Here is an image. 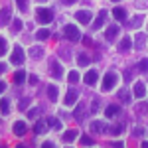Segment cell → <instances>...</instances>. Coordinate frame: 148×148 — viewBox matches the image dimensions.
<instances>
[{
  "mask_svg": "<svg viewBox=\"0 0 148 148\" xmlns=\"http://www.w3.org/2000/svg\"><path fill=\"white\" fill-rule=\"evenodd\" d=\"M36 18L42 24H49L53 20V12L47 10V8H38V10H36Z\"/></svg>",
  "mask_w": 148,
  "mask_h": 148,
  "instance_id": "obj_1",
  "label": "cell"
},
{
  "mask_svg": "<svg viewBox=\"0 0 148 148\" xmlns=\"http://www.w3.org/2000/svg\"><path fill=\"white\" fill-rule=\"evenodd\" d=\"M114 85H116V73H107V75L103 77L101 89H103V91H111Z\"/></svg>",
  "mask_w": 148,
  "mask_h": 148,
  "instance_id": "obj_2",
  "label": "cell"
},
{
  "mask_svg": "<svg viewBox=\"0 0 148 148\" xmlns=\"http://www.w3.org/2000/svg\"><path fill=\"white\" fill-rule=\"evenodd\" d=\"M24 57H26V53H24V49L20 46H16L14 49H12V57H10V61L14 63V65H20L24 61Z\"/></svg>",
  "mask_w": 148,
  "mask_h": 148,
  "instance_id": "obj_3",
  "label": "cell"
},
{
  "mask_svg": "<svg viewBox=\"0 0 148 148\" xmlns=\"http://www.w3.org/2000/svg\"><path fill=\"white\" fill-rule=\"evenodd\" d=\"M65 36L69 38V42H79L81 40V34H79V30L75 28V26H65Z\"/></svg>",
  "mask_w": 148,
  "mask_h": 148,
  "instance_id": "obj_4",
  "label": "cell"
},
{
  "mask_svg": "<svg viewBox=\"0 0 148 148\" xmlns=\"http://www.w3.org/2000/svg\"><path fill=\"white\" fill-rule=\"evenodd\" d=\"M75 18H77V22H81V24H89L91 22V12L89 10H79L75 14Z\"/></svg>",
  "mask_w": 148,
  "mask_h": 148,
  "instance_id": "obj_5",
  "label": "cell"
},
{
  "mask_svg": "<svg viewBox=\"0 0 148 148\" xmlns=\"http://www.w3.org/2000/svg\"><path fill=\"white\" fill-rule=\"evenodd\" d=\"M97 79H99V73H97L95 69H91V71L85 73V83H87V85H95Z\"/></svg>",
  "mask_w": 148,
  "mask_h": 148,
  "instance_id": "obj_6",
  "label": "cell"
},
{
  "mask_svg": "<svg viewBox=\"0 0 148 148\" xmlns=\"http://www.w3.org/2000/svg\"><path fill=\"white\" fill-rule=\"evenodd\" d=\"M26 130H28V126H26V123H22V121H18V123L14 125V134H16V136H24Z\"/></svg>",
  "mask_w": 148,
  "mask_h": 148,
  "instance_id": "obj_7",
  "label": "cell"
},
{
  "mask_svg": "<svg viewBox=\"0 0 148 148\" xmlns=\"http://www.w3.org/2000/svg\"><path fill=\"white\" fill-rule=\"evenodd\" d=\"M8 22H10V8L6 6L0 10V26H6Z\"/></svg>",
  "mask_w": 148,
  "mask_h": 148,
  "instance_id": "obj_8",
  "label": "cell"
},
{
  "mask_svg": "<svg viewBox=\"0 0 148 148\" xmlns=\"http://www.w3.org/2000/svg\"><path fill=\"white\" fill-rule=\"evenodd\" d=\"M47 126H49V125H47L46 121H38L36 126H34V132H36V134H44V132L47 130Z\"/></svg>",
  "mask_w": 148,
  "mask_h": 148,
  "instance_id": "obj_9",
  "label": "cell"
},
{
  "mask_svg": "<svg viewBox=\"0 0 148 148\" xmlns=\"http://www.w3.org/2000/svg\"><path fill=\"white\" fill-rule=\"evenodd\" d=\"M113 16L119 20V22H125V20H126V10H125V8H114Z\"/></svg>",
  "mask_w": 148,
  "mask_h": 148,
  "instance_id": "obj_10",
  "label": "cell"
},
{
  "mask_svg": "<svg viewBox=\"0 0 148 148\" xmlns=\"http://www.w3.org/2000/svg\"><path fill=\"white\" fill-rule=\"evenodd\" d=\"M116 34H119V26H109L107 32H105V38H107V40H114Z\"/></svg>",
  "mask_w": 148,
  "mask_h": 148,
  "instance_id": "obj_11",
  "label": "cell"
},
{
  "mask_svg": "<svg viewBox=\"0 0 148 148\" xmlns=\"http://www.w3.org/2000/svg\"><path fill=\"white\" fill-rule=\"evenodd\" d=\"M134 95H136L138 99H142V97L146 95V87H144V83H136V85H134Z\"/></svg>",
  "mask_w": 148,
  "mask_h": 148,
  "instance_id": "obj_12",
  "label": "cell"
},
{
  "mask_svg": "<svg viewBox=\"0 0 148 148\" xmlns=\"http://www.w3.org/2000/svg\"><path fill=\"white\" fill-rule=\"evenodd\" d=\"M75 101H77V91L71 89V91L65 95V105H75Z\"/></svg>",
  "mask_w": 148,
  "mask_h": 148,
  "instance_id": "obj_13",
  "label": "cell"
},
{
  "mask_svg": "<svg viewBox=\"0 0 148 148\" xmlns=\"http://www.w3.org/2000/svg\"><path fill=\"white\" fill-rule=\"evenodd\" d=\"M51 75H53V77H61V75H63V69H61V65H59L57 61L51 63Z\"/></svg>",
  "mask_w": 148,
  "mask_h": 148,
  "instance_id": "obj_14",
  "label": "cell"
},
{
  "mask_svg": "<svg viewBox=\"0 0 148 148\" xmlns=\"http://www.w3.org/2000/svg\"><path fill=\"white\" fill-rule=\"evenodd\" d=\"M24 81H26V71H24V69L16 71V73H14V83L20 85V83H24Z\"/></svg>",
  "mask_w": 148,
  "mask_h": 148,
  "instance_id": "obj_15",
  "label": "cell"
},
{
  "mask_svg": "<svg viewBox=\"0 0 148 148\" xmlns=\"http://www.w3.org/2000/svg\"><path fill=\"white\" fill-rule=\"evenodd\" d=\"M91 128H93V132H105V130H107V126L103 125V123H99V121H93Z\"/></svg>",
  "mask_w": 148,
  "mask_h": 148,
  "instance_id": "obj_16",
  "label": "cell"
},
{
  "mask_svg": "<svg viewBox=\"0 0 148 148\" xmlns=\"http://www.w3.org/2000/svg\"><path fill=\"white\" fill-rule=\"evenodd\" d=\"M77 63H79L81 67H85V65H89V63H91V57L87 56V53H79V59H77Z\"/></svg>",
  "mask_w": 148,
  "mask_h": 148,
  "instance_id": "obj_17",
  "label": "cell"
},
{
  "mask_svg": "<svg viewBox=\"0 0 148 148\" xmlns=\"http://www.w3.org/2000/svg\"><path fill=\"white\" fill-rule=\"evenodd\" d=\"M75 136H77V130H75V128H71V130H67V132L63 134V140H65V142H73Z\"/></svg>",
  "mask_w": 148,
  "mask_h": 148,
  "instance_id": "obj_18",
  "label": "cell"
},
{
  "mask_svg": "<svg viewBox=\"0 0 148 148\" xmlns=\"http://www.w3.org/2000/svg\"><path fill=\"white\" fill-rule=\"evenodd\" d=\"M130 46H132V40H130V38H123V40H121V44H119V47H121L123 51L130 49Z\"/></svg>",
  "mask_w": 148,
  "mask_h": 148,
  "instance_id": "obj_19",
  "label": "cell"
},
{
  "mask_svg": "<svg viewBox=\"0 0 148 148\" xmlns=\"http://www.w3.org/2000/svg\"><path fill=\"white\" fill-rule=\"evenodd\" d=\"M105 114H107L109 119L114 116V114H119V107H116V105H109V107H107V111H105Z\"/></svg>",
  "mask_w": 148,
  "mask_h": 148,
  "instance_id": "obj_20",
  "label": "cell"
},
{
  "mask_svg": "<svg viewBox=\"0 0 148 148\" xmlns=\"http://www.w3.org/2000/svg\"><path fill=\"white\" fill-rule=\"evenodd\" d=\"M8 111H10V103H8V99H2L0 101V113L8 114Z\"/></svg>",
  "mask_w": 148,
  "mask_h": 148,
  "instance_id": "obj_21",
  "label": "cell"
},
{
  "mask_svg": "<svg viewBox=\"0 0 148 148\" xmlns=\"http://www.w3.org/2000/svg\"><path fill=\"white\" fill-rule=\"evenodd\" d=\"M47 97H49L51 101H56V99H57V87H56V85H49V87H47Z\"/></svg>",
  "mask_w": 148,
  "mask_h": 148,
  "instance_id": "obj_22",
  "label": "cell"
},
{
  "mask_svg": "<svg viewBox=\"0 0 148 148\" xmlns=\"http://www.w3.org/2000/svg\"><path fill=\"white\" fill-rule=\"evenodd\" d=\"M47 125L51 126L53 130H59V128H61V123H59V119H53V116H51V119H47Z\"/></svg>",
  "mask_w": 148,
  "mask_h": 148,
  "instance_id": "obj_23",
  "label": "cell"
},
{
  "mask_svg": "<svg viewBox=\"0 0 148 148\" xmlns=\"http://www.w3.org/2000/svg\"><path fill=\"white\" fill-rule=\"evenodd\" d=\"M119 99H121V101L126 105V103L130 101V95H128V91H126V89H121V91H119Z\"/></svg>",
  "mask_w": 148,
  "mask_h": 148,
  "instance_id": "obj_24",
  "label": "cell"
},
{
  "mask_svg": "<svg viewBox=\"0 0 148 148\" xmlns=\"http://www.w3.org/2000/svg\"><path fill=\"white\" fill-rule=\"evenodd\" d=\"M105 18H107V14H105V12H101V14H99V18H97V22H95V26H93V28H101L103 24H105Z\"/></svg>",
  "mask_w": 148,
  "mask_h": 148,
  "instance_id": "obj_25",
  "label": "cell"
},
{
  "mask_svg": "<svg viewBox=\"0 0 148 148\" xmlns=\"http://www.w3.org/2000/svg\"><path fill=\"white\" fill-rule=\"evenodd\" d=\"M67 79H69V83H77V81H79V73H77V71H69Z\"/></svg>",
  "mask_w": 148,
  "mask_h": 148,
  "instance_id": "obj_26",
  "label": "cell"
},
{
  "mask_svg": "<svg viewBox=\"0 0 148 148\" xmlns=\"http://www.w3.org/2000/svg\"><path fill=\"white\" fill-rule=\"evenodd\" d=\"M134 42H136V47H138V49H142V47H144V36H142V34H138Z\"/></svg>",
  "mask_w": 148,
  "mask_h": 148,
  "instance_id": "obj_27",
  "label": "cell"
},
{
  "mask_svg": "<svg viewBox=\"0 0 148 148\" xmlns=\"http://www.w3.org/2000/svg\"><path fill=\"white\" fill-rule=\"evenodd\" d=\"M16 4H18V8H20L22 12L28 10V0H16Z\"/></svg>",
  "mask_w": 148,
  "mask_h": 148,
  "instance_id": "obj_28",
  "label": "cell"
},
{
  "mask_svg": "<svg viewBox=\"0 0 148 148\" xmlns=\"http://www.w3.org/2000/svg\"><path fill=\"white\" fill-rule=\"evenodd\" d=\"M47 38H49L47 30H38V40H47Z\"/></svg>",
  "mask_w": 148,
  "mask_h": 148,
  "instance_id": "obj_29",
  "label": "cell"
},
{
  "mask_svg": "<svg viewBox=\"0 0 148 148\" xmlns=\"http://www.w3.org/2000/svg\"><path fill=\"white\" fill-rule=\"evenodd\" d=\"M75 119H77V121L83 119V105H79V107L75 109Z\"/></svg>",
  "mask_w": 148,
  "mask_h": 148,
  "instance_id": "obj_30",
  "label": "cell"
},
{
  "mask_svg": "<svg viewBox=\"0 0 148 148\" xmlns=\"http://www.w3.org/2000/svg\"><path fill=\"white\" fill-rule=\"evenodd\" d=\"M22 20H14V26H12V30H14V32H20V30H22Z\"/></svg>",
  "mask_w": 148,
  "mask_h": 148,
  "instance_id": "obj_31",
  "label": "cell"
},
{
  "mask_svg": "<svg viewBox=\"0 0 148 148\" xmlns=\"http://www.w3.org/2000/svg\"><path fill=\"white\" fill-rule=\"evenodd\" d=\"M138 69H140V71H148V59H142V61L138 63Z\"/></svg>",
  "mask_w": 148,
  "mask_h": 148,
  "instance_id": "obj_32",
  "label": "cell"
},
{
  "mask_svg": "<svg viewBox=\"0 0 148 148\" xmlns=\"http://www.w3.org/2000/svg\"><path fill=\"white\" fill-rule=\"evenodd\" d=\"M81 144H83V146H91V144H93V138L83 136V138H81Z\"/></svg>",
  "mask_w": 148,
  "mask_h": 148,
  "instance_id": "obj_33",
  "label": "cell"
},
{
  "mask_svg": "<svg viewBox=\"0 0 148 148\" xmlns=\"http://www.w3.org/2000/svg\"><path fill=\"white\" fill-rule=\"evenodd\" d=\"M4 51H6V40L0 38V56H4Z\"/></svg>",
  "mask_w": 148,
  "mask_h": 148,
  "instance_id": "obj_34",
  "label": "cell"
},
{
  "mask_svg": "<svg viewBox=\"0 0 148 148\" xmlns=\"http://www.w3.org/2000/svg\"><path fill=\"white\" fill-rule=\"evenodd\" d=\"M121 130H123V126H121V125H114L113 128H111V132H113V134H119Z\"/></svg>",
  "mask_w": 148,
  "mask_h": 148,
  "instance_id": "obj_35",
  "label": "cell"
},
{
  "mask_svg": "<svg viewBox=\"0 0 148 148\" xmlns=\"http://www.w3.org/2000/svg\"><path fill=\"white\" fill-rule=\"evenodd\" d=\"M42 53H44V51H42V49H38V47H34V49H32V56H34L36 59H38V57L42 56Z\"/></svg>",
  "mask_w": 148,
  "mask_h": 148,
  "instance_id": "obj_36",
  "label": "cell"
},
{
  "mask_svg": "<svg viewBox=\"0 0 148 148\" xmlns=\"http://www.w3.org/2000/svg\"><path fill=\"white\" fill-rule=\"evenodd\" d=\"M99 111V101H93V105H91V113H97Z\"/></svg>",
  "mask_w": 148,
  "mask_h": 148,
  "instance_id": "obj_37",
  "label": "cell"
},
{
  "mask_svg": "<svg viewBox=\"0 0 148 148\" xmlns=\"http://www.w3.org/2000/svg\"><path fill=\"white\" fill-rule=\"evenodd\" d=\"M40 113V109H32V111H30V113H28V116H32V119H34L36 114Z\"/></svg>",
  "mask_w": 148,
  "mask_h": 148,
  "instance_id": "obj_38",
  "label": "cell"
},
{
  "mask_svg": "<svg viewBox=\"0 0 148 148\" xmlns=\"http://www.w3.org/2000/svg\"><path fill=\"white\" fill-rule=\"evenodd\" d=\"M26 107H28V99H24V101H20V111H22V109H26Z\"/></svg>",
  "mask_w": 148,
  "mask_h": 148,
  "instance_id": "obj_39",
  "label": "cell"
},
{
  "mask_svg": "<svg viewBox=\"0 0 148 148\" xmlns=\"http://www.w3.org/2000/svg\"><path fill=\"white\" fill-rule=\"evenodd\" d=\"M30 83H32V85H36V83H38V77H36V75H32V77H30Z\"/></svg>",
  "mask_w": 148,
  "mask_h": 148,
  "instance_id": "obj_40",
  "label": "cell"
},
{
  "mask_svg": "<svg viewBox=\"0 0 148 148\" xmlns=\"http://www.w3.org/2000/svg\"><path fill=\"white\" fill-rule=\"evenodd\" d=\"M4 89H6V83H4V81H0V93H4Z\"/></svg>",
  "mask_w": 148,
  "mask_h": 148,
  "instance_id": "obj_41",
  "label": "cell"
},
{
  "mask_svg": "<svg viewBox=\"0 0 148 148\" xmlns=\"http://www.w3.org/2000/svg\"><path fill=\"white\" fill-rule=\"evenodd\" d=\"M2 71H6V63H0V73Z\"/></svg>",
  "mask_w": 148,
  "mask_h": 148,
  "instance_id": "obj_42",
  "label": "cell"
},
{
  "mask_svg": "<svg viewBox=\"0 0 148 148\" xmlns=\"http://www.w3.org/2000/svg\"><path fill=\"white\" fill-rule=\"evenodd\" d=\"M75 0H63V4H73Z\"/></svg>",
  "mask_w": 148,
  "mask_h": 148,
  "instance_id": "obj_43",
  "label": "cell"
},
{
  "mask_svg": "<svg viewBox=\"0 0 148 148\" xmlns=\"http://www.w3.org/2000/svg\"><path fill=\"white\" fill-rule=\"evenodd\" d=\"M113 2H121V0H113Z\"/></svg>",
  "mask_w": 148,
  "mask_h": 148,
  "instance_id": "obj_44",
  "label": "cell"
}]
</instances>
